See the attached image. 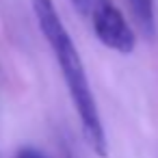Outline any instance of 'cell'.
Instances as JSON below:
<instances>
[{
  "mask_svg": "<svg viewBox=\"0 0 158 158\" xmlns=\"http://www.w3.org/2000/svg\"><path fill=\"white\" fill-rule=\"evenodd\" d=\"M33 11L39 24V31L44 35V39L50 44L56 65L63 74V80L69 89L78 121L82 126V134L89 143V147L100 156L106 158L108 156V141H106V132L102 126V117L82 65V59L67 33V28L61 22V15L54 7L52 0H33Z\"/></svg>",
  "mask_w": 158,
  "mask_h": 158,
  "instance_id": "6da1fadb",
  "label": "cell"
},
{
  "mask_svg": "<svg viewBox=\"0 0 158 158\" xmlns=\"http://www.w3.org/2000/svg\"><path fill=\"white\" fill-rule=\"evenodd\" d=\"M89 15L95 37L106 48L121 54H130L134 50V33L126 18L121 15V11L113 5V0H91Z\"/></svg>",
  "mask_w": 158,
  "mask_h": 158,
  "instance_id": "7a4b0ae2",
  "label": "cell"
},
{
  "mask_svg": "<svg viewBox=\"0 0 158 158\" xmlns=\"http://www.w3.org/2000/svg\"><path fill=\"white\" fill-rule=\"evenodd\" d=\"M126 5H128L132 18L136 20L139 28L143 31V35L152 39L156 35V22H154V5H152V0H126Z\"/></svg>",
  "mask_w": 158,
  "mask_h": 158,
  "instance_id": "3957f363",
  "label": "cell"
},
{
  "mask_svg": "<svg viewBox=\"0 0 158 158\" xmlns=\"http://www.w3.org/2000/svg\"><path fill=\"white\" fill-rule=\"evenodd\" d=\"M15 158H46V156H44L39 149H35V147H22Z\"/></svg>",
  "mask_w": 158,
  "mask_h": 158,
  "instance_id": "277c9868",
  "label": "cell"
},
{
  "mask_svg": "<svg viewBox=\"0 0 158 158\" xmlns=\"http://www.w3.org/2000/svg\"><path fill=\"white\" fill-rule=\"evenodd\" d=\"M72 5H74L80 13H89V5H91V0H72Z\"/></svg>",
  "mask_w": 158,
  "mask_h": 158,
  "instance_id": "5b68a950",
  "label": "cell"
}]
</instances>
